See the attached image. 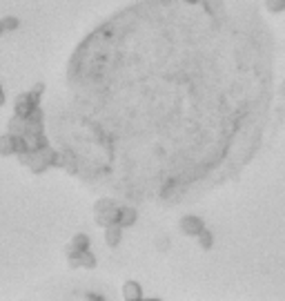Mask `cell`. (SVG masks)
Wrapping results in <instances>:
<instances>
[{
    "mask_svg": "<svg viewBox=\"0 0 285 301\" xmlns=\"http://www.w3.org/2000/svg\"><path fill=\"white\" fill-rule=\"evenodd\" d=\"M22 136H25V141H27V150H29V152H40V150H45L49 145V141L45 138V134L25 132Z\"/></svg>",
    "mask_w": 285,
    "mask_h": 301,
    "instance_id": "cell-5",
    "label": "cell"
},
{
    "mask_svg": "<svg viewBox=\"0 0 285 301\" xmlns=\"http://www.w3.org/2000/svg\"><path fill=\"white\" fill-rule=\"evenodd\" d=\"M111 207H118V203L114 199H101V201H96V206H94V214L96 212H105V210H111Z\"/></svg>",
    "mask_w": 285,
    "mask_h": 301,
    "instance_id": "cell-13",
    "label": "cell"
},
{
    "mask_svg": "<svg viewBox=\"0 0 285 301\" xmlns=\"http://www.w3.org/2000/svg\"><path fill=\"white\" fill-rule=\"evenodd\" d=\"M71 243H74L78 250H87L89 248V237H87V234H74Z\"/></svg>",
    "mask_w": 285,
    "mask_h": 301,
    "instance_id": "cell-15",
    "label": "cell"
},
{
    "mask_svg": "<svg viewBox=\"0 0 285 301\" xmlns=\"http://www.w3.org/2000/svg\"><path fill=\"white\" fill-rule=\"evenodd\" d=\"M123 241V226L121 223H111V226L105 227V243L109 245V248H116V245H121Z\"/></svg>",
    "mask_w": 285,
    "mask_h": 301,
    "instance_id": "cell-4",
    "label": "cell"
},
{
    "mask_svg": "<svg viewBox=\"0 0 285 301\" xmlns=\"http://www.w3.org/2000/svg\"><path fill=\"white\" fill-rule=\"evenodd\" d=\"M265 7L269 14H281L285 11V0H265Z\"/></svg>",
    "mask_w": 285,
    "mask_h": 301,
    "instance_id": "cell-14",
    "label": "cell"
},
{
    "mask_svg": "<svg viewBox=\"0 0 285 301\" xmlns=\"http://www.w3.org/2000/svg\"><path fill=\"white\" fill-rule=\"evenodd\" d=\"M196 239H198V245H201L203 250H212V245H214V234H212L207 227H203Z\"/></svg>",
    "mask_w": 285,
    "mask_h": 301,
    "instance_id": "cell-11",
    "label": "cell"
},
{
    "mask_svg": "<svg viewBox=\"0 0 285 301\" xmlns=\"http://www.w3.org/2000/svg\"><path fill=\"white\" fill-rule=\"evenodd\" d=\"M38 100H40V96L34 94V92H27V94H18L16 96V103H14V114H18V116H29L34 110L38 107Z\"/></svg>",
    "mask_w": 285,
    "mask_h": 301,
    "instance_id": "cell-1",
    "label": "cell"
},
{
    "mask_svg": "<svg viewBox=\"0 0 285 301\" xmlns=\"http://www.w3.org/2000/svg\"><path fill=\"white\" fill-rule=\"evenodd\" d=\"M5 105V92H2V85H0V107Z\"/></svg>",
    "mask_w": 285,
    "mask_h": 301,
    "instance_id": "cell-20",
    "label": "cell"
},
{
    "mask_svg": "<svg viewBox=\"0 0 285 301\" xmlns=\"http://www.w3.org/2000/svg\"><path fill=\"white\" fill-rule=\"evenodd\" d=\"M78 259H80V265H83V268H87V270H94L96 268V254L91 252L89 248L83 250Z\"/></svg>",
    "mask_w": 285,
    "mask_h": 301,
    "instance_id": "cell-12",
    "label": "cell"
},
{
    "mask_svg": "<svg viewBox=\"0 0 285 301\" xmlns=\"http://www.w3.org/2000/svg\"><path fill=\"white\" fill-rule=\"evenodd\" d=\"M34 94H38V96H40L42 94V92H45V85H42V83H38V85H34Z\"/></svg>",
    "mask_w": 285,
    "mask_h": 301,
    "instance_id": "cell-19",
    "label": "cell"
},
{
    "mask_svg": "<svg viewBox=\"0 0 285 301\" xmlns=\"http://www.w3.org/2000/svg\"><path fill=\"white\" fill-rule=\"evenodd\" d=\"M2 22H5V29L7 32H16L18 27H20V20H18V18H2Z\"/></svg>",
    "mask_w": 285,
    "mask_h": 301,
    "instance_id": "cell-17",
    "label": "cell"
},
{
    "mask_svg": "<svg viewBox=\"0 0 285 301\" xmlns=\"http://www.w3.org/2000/svg\"><path fill=\"white\" fill-rule=\"evenodd\" d=\"M5 32H7V29H5V22L0 20V36H2V34H5Z\"/></svg>",
    "mask_w": 285,
    "mask_h": 301,
    "instance_id": "cell-22",
    "label": "cell"
},
{
    "mask_svg": "<svg viewBox=\"0 0 285 301\" xmlns=\"http://www.w3.org/2000/svg\"><path fill=\"white\" fill-rule=\"evenodd\" d=\"M178 227H180V232L187 234V237H198V232L205 227V221L201 217H196V214H187V217L180 219Z\"/></svg>",
    "mask_w": 285,
    "mask_h": 301,
    "instance_id": "cell-2",
    "label": "cell"
},
{
    "mask_svg": "<svg viewBox=\"0 0 285 301\" xmlns=\"http://www.w3.org/2000/svg\"><path fill=\"white\" fill-rule=\"evenodd\" d=\"M27 168L32 169L34 174H42L47 168H52V163L47 161V156L42 152H32V156H29V163H27Z\"/></svg>",
    "mask_w": 285,
    "mask_h": 301,
    "instance_id": "cell-3",
    "label": "cell"
},
{
    "mask_svg": "<svg viewBox=\"0 0 285 301\" xmlns=\"http://www.w3.org/2000/svg\"><path fill=\"white\" fill-rule=\"evenodd\" d=\"M138 221V212L134 207H118V223L123 227H132Z\"/></svg>",
    "mask_w": 285,
    "mask_h": 301,
    "instance_id": "cell-7",
    "label": "cell"
},
{
    "mask_svg": "<svg viewBox=\"0 0 285 301\" xmlns=\"http://www.w3.org/2000/svg\"><path fill=\"white\" fill-rule=\"evenodd\" d=\"M96 223L103 227L111 226V223H118V207H111L105 212H96Z\"/></svg>",
    "mask_w": 285,
    "mask_h": 301,
    "instance_id": "cell-9",
    "label": "cell"
},
{
    "mask_svg": "<svg viewBox=\"0 0 285 301\" xmlns=\"http://www.w3.org/2000/svg\"><path fill=\"white\" fill-rule=\"evenodd\" d=\"M279 94H281V98L285 100V83H281V87H279Z\"/></svg>",
    "mask_w": 285,
    "mask_h": 301,
    "instance_id": "cell-21",
    "label": "cell"
},
{
    "mask_svg": "<svg viewBox=\"0 0 285 301\" xmlns=\"http://www.w3.org/2000/svg\"><path fill=\"white\" fill-rule=\"evenodd\" d=\"M63 168L67 169L69 174H76V169H78V165H76L74 156H69V154H65V156H63Z\"/></svg>",
    "mask_w": 285,
    "mask_h": 301,
    "instance_id": "cell-16",
    "label": "cell"
},
{
    "mask_svg": "<svg viewBox=\"0 0 285 301\" xmlns=\"http://www.w3.org/2000/svg\"><path fill=\"white\" fill-rule=\"evenodd\" d=\"M27 132L42 134V121H27Z\"/></svg>",
    "mask_w": 285,
    "mask_h": 301,
    "instance_id": "cell-18",
    "label": "cell"
},
{
    "mask_svg": "<svg viewBox=\"0 0 285 301\" xmlns=\"http://www.w3.org/2000/svg\"><path fill=\"white\" fill-rule=\"evenodd\" d=\"M123 299H127V301H141L142 299L141 283H136V281H125V285H123Z\"/></svg>",
    "mask_w": 285,
    "mask_h": 301,
    "instance_id": "cell-6",
    "label": "cell"
},
{
    "mask_svg": "<svg viewBox=\"0 0 285 301\" xmlns=\"http://www.w3.org/2000/svg\"><path fill=\"white\" fill-rule=\"evenodd\" d=\"M0 154L2 156H11L16 154V136L7 132L5 136H0Z\"/></svg>",
    "mask_w": 285,
    "mask_h": 301,
    "instance_id": "cell-10",
    "label": "cell"
},
{
    "mask_svg": "<svg viewBox=\"0 0 285 301\" xmlns=\"http://www.w3.org/2000/svg\"><path fill=\"white\" fill-rule=\"evenodd\" d=\"M7 130H9V134H14V136H20V134H25L27 132V118L14 114V116L9 118V125H7Z\"/></svg>",
    "mask_w": 285,
    "mask_h": 301,
    "instance_id": "cell-8",
    "label": "cell"
}]
</instances>
